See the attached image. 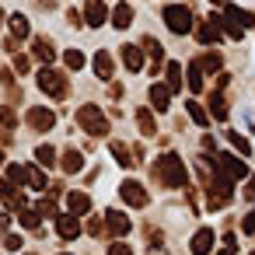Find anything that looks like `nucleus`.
<instances>
[{
  "label": "nucleus",
  "instance_id": "nucleus-7",
  "mask_svg": "<svg viewBox=\"0 0 255 255\" xmlns=\"http://www.w3.org/2000/svg\"><path fill=\"white\" fill-rule=\"evenodd\" d=\"M84 18H88V25H91V28H102V25H105V18H109V11H105L102 0H84Z\"/></svg>",
  "mask_w": 255,
  "mask_h": 255
},
{
  "label": "nucleus",
  "instance_id": "nucleus-8",
  "mask_svg": "<svg viewBox=\"0 0 255 255\" xmlns=\"http://www.w3.org/2000/svg\"><path fill=\"white\" fill-rule=\"evenodd\" d=\"M213 252V231L210 227H199L192 234V255H210Z\"/></svg>",
  "mask_w": 255,
  "mask_h": 255
},
{
  "label": "nucleus",
  "instance_id": "nucleus-12",
  "mask_svg": "<svg viewBox=\"0 0 255 255\" xmlns=\"http://www.w3.org/2000/svg\"><path fill=\"white\" fill-rule=\"evenodd\" d=\"M56 234H60V238H77V234H81L77 217H74V213H70V217H60V220H56Z\"/></svg>",
  "mask_w": 255,
  "mask_h": 255
},
{
  "label": "nucleus",
  "instance_id": "nucleus-23",
  "mask_svg": "<svg viewBox=\"0 0 255 255\" xmlns=\"http://www.w3.org/2000/svg\"><path fill=\"white\" fill-rule=\"evenodd\" d=\"M136 126H140L143 133H154V119H150V112H147V109H140V112H136Z\"/></svg>",
  "mask_w": 255,
  "mask_h": 255
},
{
  "label": "nucleus",
  "instance_id": "nucleus-2",
  "mask_svg": "<svg viewBox=\"0 0 255 255\" xmlns=\"http://www.w3.org/2000/svg\"><path fill=\"white\" fill-rule=\"evenodd\" d=\"M157 164H161V182H164V185H171V189H175V185H185V178H189V175H185V168H182L178 154H164Z\"/></svg>",
  "mask_w": 255,
  "mask_h": 255
},
{
  "label": "nucleus",
  "instance_id": "nucleus-26",
  "mask_svg": "<svg viewBox=\"0 0 255 255\" xmlns=\"http://www.w3.org/2000/svg\"><path fill=\"white\" fill-rule=\"evenodd\" d=\"M21 224L25 227H39V213L35 210H21Z\"/></svg>",
  "mask_w": 255,
  "mask_h": 255
},
{
  "label": "nucleus",
  "instance_id": "nucleus-24",
  "mask_svg": "<svg viewBox=\"0 0 255 255\" xmlns=\"http://www.w3.org/2000/svg\"><path fill=\"white\" fill-rule=\"evenodd\" d=\"M213 39H217V25L210 21V25H203V28H199V42H206V46H210Z\"/></svg>",
  "mask_w": 255,
  "mask_h": 255
},
{
  "label": "nucleus",
  "instance_id": "nucleus-34",
  "mask_svg": "<svg viewBox=\"0 0 255 255\" xmlns=\"http://www.w3.org/2000/svg\"><path fill=\"white\" fill-rule=\"evenodd\" d=\"M245 231H248V234H252V231H255V210H252V213H248V217H245Z\"/></svg>",
  "mask_w": 255,
  "mask_h": 255
},
{
  "label": "nucleus",
  "instance_id": "nucleus-3",
  "mask_svg": "<svg viewBox=\"0 0 255 255\" xmlns=\"http://www.w3.org/2000/svg\"><path fill=\"white\" fill-rule=\"evenodd\" d=\"M164 21H168V28H171L175 35H185V32L192 28V14H189V7H182V4L164 7Z\"/></svg>",
  "mask_w": 255,
  "mask_h": 255
},
{
  "label": "nucleus",
  "instance_id": "nucleus-33",
  "mask_svg": "<svg viewBox=\"0 0 255 255\" xmlns=\"http://www.w3.org/2000/svg\"><path fill=\"white\" fill-rule=\"evenodd\" d=\"M7 248H11V252H18V248H21V238H18V234H11V238H7Z\"/></svg>",
  "mask_w": 255,
  "mask_h": 255
},
{
  "label": "nucleus",
  "instance_id": "nucleus-25",
  "mask_svg": "<svg viewBox=\"0 0 255 255\" xmlns=\"http://www.w3.org/2000/svg\"><path fill=\"white\" fill-rule=\"evenodd\" d=\"M35 154H39V161H42V164H53V161H56V150H53V147H39Z\"/></svg>",
  "mask_w": 255,
  "mask_h": 255
},
{
  "label": "nucleus",
  "instance_id": "nucleus-10",
  "mask_svg": "<svg viewBox=\"0 0 255 255\" xmlns=\"http://www.w3.org/2000/svg\"><path fill=\"white\" fill-rule=\"evenodd\" d=\"M112 70H116V63H112V53H105V49H102V53L95 56V74H98L102 81H109V77H112Z\"/></svg>",
  "mask_w": 255,
  "mask_h": 255
},
{
  "label": "nucleus",
  "instance_id": "nucleus-4",
  "mask_svg": "<svg viewBox=\"0 0 255 255\" xmlns=\"http://www.w3.org/2000/svg\"><path fill=\"white\" fill-rule=\"evenodd\" d=\"M39 88L46 91V95H53V98H63L67 95V77L60 74V70H39Z\"/></svg>",
  "mask_w": 255,
  "mask_h": 255
},
{
  "label": "nucleus",
  "instance_id": "nucleus-18",
  "mask_svg": "<svg viewBox=\"0 0 255 255\" xmlns=\"http://www.w3.org/2000/svg\"><path fill=\"white\" fill-rule=\"evenodd\" d=\"M11 32H14L18 39H25V35H28V18H25V14H11Z\"/></svg>",
  "mask_w": 255,
  "mask_h": 255
},
{
  "label": "nucleus",
  "instance_id": "nucleus-6",
  "mask_svg": "<svg viewBox=\"0 0 255 255\" xmlns=\"http://www.w3.org/2000/svg\"><path fill=\"white\" fill-rule=\"evenodd\" d=\"M119 196H123L129 206H147V189H143L140 182H133V178H126V182L119 185Z\"/></svg>",
  "mask_w": 255,
  "mask_h": 255
},
{
  "label": "nucleus",
  "instance_id": "nucleus-17",
  "mask_svg": "<svg viewBox=\"0 0 255 255\" xmlns=\"http://www.w3.org/2000/svg\"><path fill=\"white\" fill-rule=\"evenodd\" d=\"M81 168H84V157H81L77 150H67V154H63V171L74 175V171H81Z\"/></svg>",
  "mask_w": 255,
  "mask_h": 255
},
{
  "label": "nucleus",
  "instance_id": "nucleus-16",
  "mask_svg": "<svg viewBox=\"0 0 255 255\" xmlns=\"http://www.w3.org/2000/svg\"><path fill=\"white\" fill-rule=\"evenodd\" d=\"M67 206H70V213L77 217V213H88V210H91V199H88L84 192H70V199H67Z\"/></svg>",
  "mask_w": 255,
  "mask_h": 255
},
{
  "label": "nucleus",
  "instance_id": "nucleus-38",
  "mask_svg": "<svg viewBox=\"0 0 255 255\" xmlns=\"http://www.w3.org/2000/svg\"><path fill=\"white\" fill-rule=\"evenodd\" d=\"M0 18H4V14H0Z\"/></svg>",
  "mask_w": 255,
  "mask_h": 255
},
{
  "label": "nucleus",
  "instance_id": "nucleus-37",
  "mask_svg": "<svg viewBox=\"0 0 255 255\" xmlns=\"http://www.w3.org/2000/svg\"><path fill=\"white\" fill-rule=\"evenodd\" d=\"M0 164H4V154H0Z\"/></svg>",
  "mask_w": 255,
  "mask_h": 255
},
{
  "label": "nucleus",
  "instance_id": "nucleus-19",
  "mask_svg": "<svg viewBox=\"0 0 255 255\" xmlns=\"http://www.w3.org/2000/svg\"><path fill=\"white\" fill-rule=\"evenodd\" d=\"M35 56L49 63V60L56 56V53H53V42H49V39H35Z\"/></svg>",
  "mask_w": 255,
  "mask_h": 255
},
{
  "label": "nucleus",
  "instance_id": "nucleus-9",
  "mask_svg": "<svg viewBox=\"0 0 255 255\" xmlns=\"http://www.w3.org/2000/svg\"><path fill=\"white\" fill-rule=\"evenodd\" d=\"M105 224H109V231H112V234H129V227H133V224H129V217H126V213H119V210H109V213H105Z\"/></svg>",
  "mask_w": 255,
  "mask_h": 255
},
{
  "label": "nucleus",
  "instance_id": "nucleus-11",
  "mask_svg": "<svg viewBox=\"0 0 255 255\" xmlns=\"http://www.w3.org/2000/svg\"><path fill=\"white\" fill-rule=\"evenodd\" d=\"M150 102H154L157 112H168V105H171V91H168L164 84H154V88H150Z\"/></svg>",
  "mask_w": 255,
  "mask_h": 255
},
{
  "label": "nucleus",
  "instance_id": "nucleus-36",
  "mask_svg": "<svg viewBox=\"0 0 255 255\" xmlns=\"http://www.w3.org/2000/svg\"><path fill=\"white\" fill-rule=\"evenodd\" d=\"M7 224H11V220H7V213H4V210H0V231H4Z\"/></svg>",
  "mask_w": 255,
  "mask_h": 255
},
{
  "label": "nucleus",
  "instance_id": "nucleus-29",
  "mask_svg": "<svg viewBox=\"0 0 255 255\" xmlns=\"http://www.w3.org/2000/svg\"><path fill=\"white\" fill-rule=\"evenodd\" d=\"M0 123H4V126L11 129V126H14L18 119H14V112H11V109H0Z\"/></svg>",
  "mask_w": 255,
  "mask_h": 255
},
{
  "label": "nucleus",
  "instance_id": "nucleus-35",
  "mask_svg": "<svg viewBox=\"0 0 255 255\" xmlns=\"http://www.w3.org/2000/svg\"><path fill=\"white\" fill-rule=\"evenodd\" d=\"M220 255H234V245H231V238L224 241V252H220Z\"/></svg>",
  "mask_w": 255,
  "mask_h": 255
},
{
  "label": "nucleus",
  "instance_id": "nucleus-27",
  "mask_svg": "<svg viewBox=\"0 0 255 255\" xmlns=\"http://www.w3.org/2000/svg\"><path fill=\"white\" fill-rule=\"evenodd\" d=\"M227 140H231V143H234L241 154H248V143H245V136H238V133H227Z\"/></svg>",
  "mask_w": 255,
  "mask_h": 255
},
{
  "label": "nucleus",
  "instance_id": "nucleus-28",
  "mask_svg": "<svg viewBox=\"0 0 255 255\" xmlns=\"http://www.w3.org/2000/svg\"><path fill=\"white\" fill-rule=\"evenodd\" d=\"M109 255H133V248H129V245H123V241H116V245L109 248Z\"/></svg>",
  "mask_w": 255,
  "mask_h": 255
},
{
  "label": "nucleus",
  "instance_id": "nucleus-15",
  "mask_svg": "<svg viewBox=\"0 0 255 255\" xmlns=\"http://www.w3.org/2000/svg\"><path fill=\"white\" fill-rule=\"evenodd\" d=\"M129 21H133V7H129V4H119V7L112 11V25H116V28H129Z\"/></svg>",
  "mask_w": 255,
  "mask_h": 255
},
{
  "label": "nucleus",
  "instance_id": "nucleus-21",
  "mask_svg": "<svg viewBox=\"0 0 255 255\" xmlns=\"http://www.w3.org/2000/svg\"><path fill=\"white\" fill-rule=\"evenodd\" d=\"M182 88V70L178 63H168V91H178Z\"/></svg>",
  "mask_w": 255,
  "mask_h": 255
},
{
  "label": "nucleus",
  "instance_id": "nucleus-14",
  "mask_svg": "<svg viewBox=\"0 0 255 255\" xmlns=\"http://www.w3.org/2000/svg\"><path fill=\"white\" fill-rule=\"evenodd\" d=\"M123 60H126V67L136 74V70L143 67V53H140V46H123Z\"/></svg>",
  "mask_w": 255,
  "mask_h": 255
},
{
  "label": "nucleus",
  "instance_id": "nucleus-20",
  "mask_svg": "<svg viewBox=\"0 0 255 255\" xmlns=\"http://www.w3.org/2000/svg\"><path fill=\"white\" fill-rule=\"evenodd\" d=\"M63 60H67V67H70V70H81V67H84V53H81V49H67V53H63Z\"/></svg>",
  "mask_w": 255,
  "mask_h": 255
},
{
  "label": "nucleus",
  "instance_id": "nucleus-39",
  "mask_svg": "<svg viewBox=\"0 0 255 255\" xmlns=\"http://www.w3.org/2000/svg\"><path fill=\"white\" fill-rule=\"evenodd\" d=\"M252 255H255V252H252Z\"/></svg>",
  "mask_w": 255,
  "mask_h": 255
},
{
  "label": "nucleus",
  "instance_id": "nucleus-13",
  "mask_svg": "<svg viewBox=\"0 0 255 255\" xmlns=\"http://www.w3.org/2000/svg\"><path fill=\"white\" fill-rule=\"evenodd\" d=\"M220 168H227V178H245V164L238 161V157H231V154H220Z\"/></svg>",
  "mask_w": 255,
  "mask_h": 255
},
{
  "label": "nucleus",
  "instance_id": "nucleus-1",
  "mask_svg": "<svg viewBox=\"0 0 255 255\" xmlns=\"http://www.w3.org/2000/svg\"><path fill=\"white\" fill-rule=\"evenodd\" d=\"M77 123H81L91 136H105V133H109V123H105V116H102L98 105H81V109H77Z\"/></svg>",
  "mask_w": 255,
  "mask_h": 255
},
{
  "label": "nucleus",
  "instance_id": "nucleus-5",
  "mask_svg": "<svg viewBox=\"0 0 255 255\" xmlns=\"http://www.w3.org/2000/svg\"><path fill=\"white\" fill-rule=\"evenodd\" d=\"M28 126H32V129H39V133H46V129H53V126H56V112H49V109L35 105V109H28Z\"/></svg>",
  "mask_w": 255,
  "mask_h": 255
},
{
  "label": "nucleus",
  "instance_id": "nucleus-31",
  "mask_svg": "<svg viewBox=\"0 0 255 255\" xmlns=\"http://www.w3.org/2000/svg\"><path fill=\"white\" fill-rule=\"evenodd\" d=\"M112 154L119 157V164H123V168H129V157H126V150H123L119 143H112Z\"/></svg>",
  "mask_w": 255,
  "mask_h": 255
},
{
  "label": "nucleus",
  "instance_id": "nucleus-22",
  "mask_svg": "<svg viewBox=\"0 0 255 255\" xmlns=\"http://www.w3.org/2000/svg\"><path fill=\"white\" fill-rule=\"evenodd\" d=\"M185 109H189V116L196 119V126H206V109H203V105H196V102H189Z\"/></svg>",
  "mask_w": 255,
  "mask_h": 255
},
{
  "label": "nucleus",
  "instance_id": "nucleus-30",
  "mask_svg": "<svg viewBox=\"0 0 255 255\" xmlns=\"http://www.w3.org/2000/svg\"><path fill=\"white\" fill-rule=\"evenodd\" d=\"M213 116H217V119H227V112H224V98H220V95L213 98Z\"/></svg>",
  "mask_w": 255,
  "mask_h": 255
},
{
  "label": "nucleus",
  "instance_id": "nucleus-32",
  "mask_svg": "<svg viewBox=\"0 0 255 255\" xmlns=\"http://www.w3.org/2000/svg\"><path fill=\"white\" fill-rule=\"evenodd\" d=\"M203 67H206V70H217V67H220V56H217V53H210V56L203 60Z\"/></svg>",
  "mask_w": 255,
  "mask_h": 255
}]
</instances>
